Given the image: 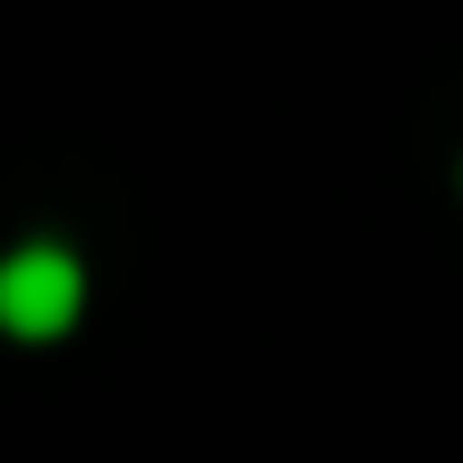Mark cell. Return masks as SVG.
Returning a JSON list of instances; mask_svg holds the SVG:
<instances>
[{
    "mask_svg": "<svg viewBox=\"0 0 463 463\" xmlns=\"http://www.w3.org/2000/svg\"><path fill=\"white\" fill-rule=\"evenodd\" d=\"M78 300H86V275H78V258H69V249H17V258L0 266V326L26 335V344L69 335Z\"/></svg>",
    "mask_w": 463,
    "mask_h": 463,
    "instance_id": "1",
    "label": "cell"
}]
</instances>
